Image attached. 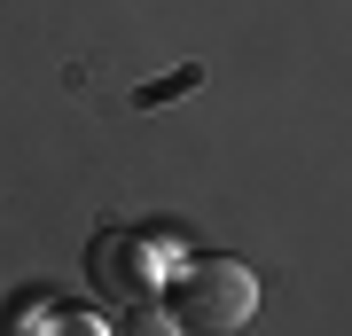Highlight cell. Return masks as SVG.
<instances>
[{
  "label": "cell",
  "mask_w": 352,
  "mask_h": 336,
  "mask_svg": "<svg viewBox=\"0 0 352 336\" xmlns=\"http://www.w3.org/2000/svg\"><path fill=\"white\" fill-rule=\"evenodd\" d=\"M157 298H164V313H173L180 328L227 336V328H251V313H258V274H251L243 258H180L173 282H164Z\"/></svg>",
  "instance_id": "6da1fadb"
},
{
  "label": "cell",
  "mask_w": 352,
  "mask_h": 336,
  "mask_svg": "<svg viewBox=\"0 0 352 336\" xmlns=\"http://www.w3.org/2000/svg\"><path fill=\"white\" fill-rule=\"evenodd\" d=\"M164 274L173 266L157 258V243L149 235H126V227H102V235L87 243V282H94V298H110V305H149Z\"/></svg>",
  "instance_id": "7a4b0ae2"
},
{
  "label": "cell",
  "mask_w": 352,
  "mask_h": 336,
  "mask_svg": "<svg viewBox=\"0 0 352 336\" xmlns=\"http://www.w3.org/2000/svg\"><path fill=\"white\" fill-rule=\"evenodd\" d=\"M8 336H110V328H102L94 321V313H55V305H24V313H16V321H8Z\"/></svg>",
  "instance_id": "3957f363"
},
{
  "label": "cell",
  "mask_w": 352,
  "mask_h": 336,
  "mask_svg": "<svg viewBox=\"0 0 352 336\" xmlns=\"http://www.w3.org/2000/svg\"><path fill=\"white\" fill-rule=\"evenodd\" d=\"M126 336H180V321L164 313V298H149V305H126Z\"/></svg>",
  "instance_id": "277c9868"
},
{
  "label": "cell",
  "mask_w": 352,
  "mask_h": 336,
  "mask_svg": "<svg viewBox=\"0 0 352 336\" xmlns=\"http://www.w3.org/2000/svg\"><path fill=\"white\" fill-rule=\"evenodd\" d=\"M188 87H204V63H180L173 78H157V87H141L133 102H141V110H157V102H173V94H188Z\"/></svg>",
  "instance_id": "5b68a950"
}]
</instances>
